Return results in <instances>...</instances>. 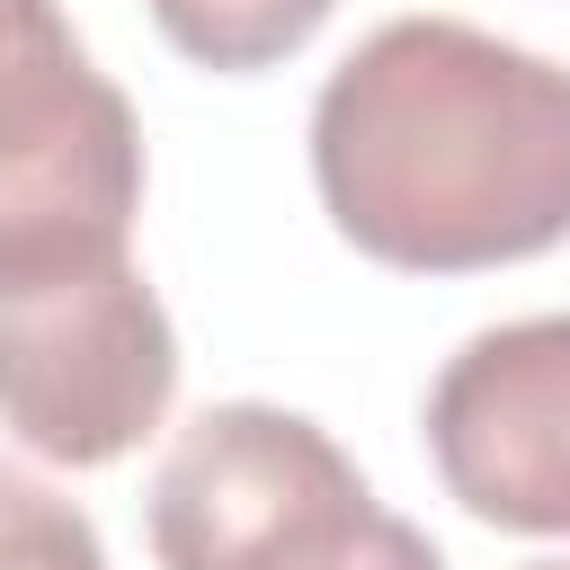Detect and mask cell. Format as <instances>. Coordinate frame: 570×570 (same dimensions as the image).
I'll use <instances>...</instances> for the list:
<instances>
[{"instance_id":"obj_4","label":"cell","mask_w":570,"mask_h":570,"mask_svg":"<svg viewBox=\"0 0 570 570\" xmlns=\"http://www.w3.org/2000/svg\"><path fill=\"white\" fill-rule=\"evenodd\" d=\"M142 205V134L53 0H0V267L125 240Z\"/></svg>"},{"instance_id":"obj_8","label":"cell","mask_w":570,"mask_h":570,"mask_svg":"<svg viewBox=\"0 0 570 570\" xmlns=\"http://www.w3.org/2000/svg\"><path fill=\"white\" fill-rule=\"evenodd\" d=\"M525 570H570V561H525Z\"/></svg>"},{"instance_id":"obj_3","label":"cell","mask_w":570,"mask_h":570,"mask_svg":"<svg viewBox=\"0 0 570 570\" xmlns=\"http://www.w3.org/2000/svg\"><path fill=\"white\" fill-rule=\"evenodd\" d=\"M178 392V338L125 240L0 267V428L71 472L134 454Z\"/></svg>"},{"instance_id":"obj_5","label":"cell","mask_w":570,"mask_h":570,"mask_svg":"<svg viewBox=\"0 0 570 570\" xmlns=\"http://www.w3.org/2000/svg\"><path fill=\"white\" fill-rule=\"evenodd\" d=\"M445 490L508 534H570V312L463 338L428 392Z\"/></svg>"},{"instance_id":"obj_6","label":"cell","mask_w":570,"mask_h":570,"mask_svg":"<svg viewBox=\"0 0 570 570\" xmlns=\"http://www.w3.org/2000/svg\"><path fill=\"white\" fill-rule=\"evenodd\" d=\"M338 0H151V27L205 71H267L330 27Z\"/></svg>"},{"instance_id":"obj_7","label":"cell","mask_w":570,"mask_h":570,"mask_svg":"<svg viewBox=\"0 0 570 570\" xmlns=\"http://www.w3.org/2000/svg\"><path fill=\"white\" fill-rule=\"evenodd\" d=\"M0 570H107V543L71 499L0 463Z\"/></svg>"},{"instance_id":"obj_2","label":"cell","mask_w":570,"mask_h":570,"mask_svg":"<svg viewBox=\"0 0 570 570\" xmlns=\"http://www.w3.org/2000/svg\"><path fill=\"white\" fill-rule=\"evenodd\" d=\"M160 570H445L365 472L276 401H214L151 472Z\"/></svg>"},{"instance_id":"obj_1","label":"cell","mask_w":570,"mask_h":570,"mask_svg":"<svg viewBox=\"0 0 570 570\" xmlns=\"http://www.w3.org/2000/svg\"><path fill=\"white\" fill-rule=\"evenodd\" d=\"M312 178L383 267L534 258L570 240V71L463 18H392L321 80Z\"/></svg>"}]
</instances>
